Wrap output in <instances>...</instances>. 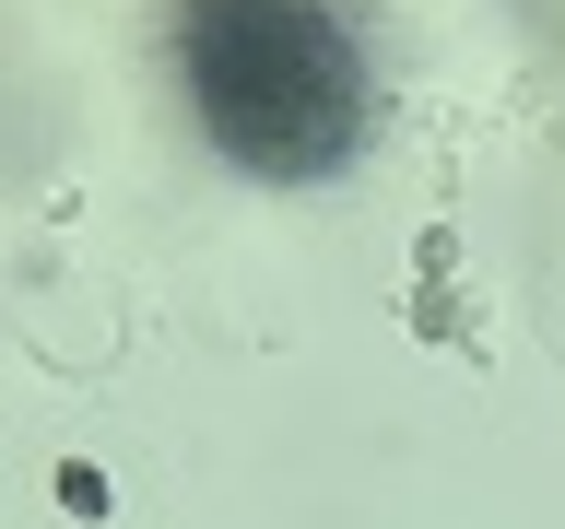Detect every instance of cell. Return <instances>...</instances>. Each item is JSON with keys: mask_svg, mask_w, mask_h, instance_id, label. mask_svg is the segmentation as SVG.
<instances>
[{"mask_svg": "<svg viewBox=\"0 0 565 529\" xmlns=\"http://www.w3.org/2000/svg\"><path fill=\"white\" fill-rule=\"evenodd\" d=\"M401 330H413V342H471V306H459V282H424L413 306H401Z\"/></svg>", "mask_w": 565, "mask_h": 529, "instance_id": "obj_1", "label": "cell"}, {"mask_svg": "<svg viewBox=\"0 0 565 529\" xmlns=\"http://www.w3.org/2000/svg\"><path fill=\"white\" fill-rule=\"evenodd\" d=\"M47 494H60V506H71L83 529H106V518H118V483H106L95 458H60V483H47Z\"/></svg>", "mask_w": 565, "mask_h": 529, "instance_id": "obj_2", "label": "cell"}, {"mask_svg": "<svg viewBox=\"0 0 565 529\" xmlns=\"http://www.w3.org/2000/svg\"><path fill=\"white\" fill-rule=\"evenodd\" d=\"M413 271L424 282H459V224H424V236H413Z\"/></svg>", "mask_w": 565, "mask_h": 529, "instance_id": "obj_3", "label": "cell"}]
</instances>
